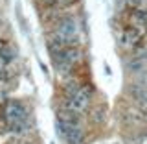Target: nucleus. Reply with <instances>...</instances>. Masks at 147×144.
<instances>
[{
  "label": "nucleus",
  "mask_w": 147,
  "mask_h": 144,
  "mask_svg": "<svg viewBox=\"0 0 147 144\" xmlns=\"http://www.w3.org/2000/svg\"><path fill=\"white\" fill-rule=\"evenodd\" d=\"M129 94L142 109H147V87L145 85H131L129 87Z\"/></svg>",
  "instance_id": "nucleus-8"
},
{
  "label": "nucleus",
  "mask_w": 147,
  "mask_h": 144,
  "mask_svg": "<svg viewBox=\"0 0 147 144\" xmlns=\"http://www.w3.org/2000/svg\"><path fill=\"white\" fill-rule=\"evenodd\" d=\"M42 2L44 8L48 9H55V11H59V9H66L76 4V0H40Z\"/></svg>",
  "instance_id": "nucleus-10"
},
{
  "label": "nucleus",
  "mask_w": 147,
  "mask_h": 144,
  "mask_svg": "<svg viewBox=\"0 0 147 144\" xmlns=\"http://www.w3.org/2000/svg\"><path fill=\"white\" fill-rule=\"evenodd\" d=\"M57 133L66 144H85V133L77 122V117L68 111L57 117Z\"/></svg>",
  "instance_id": "nucleus-4"
},
{
  "label": "nucleus",
  "mask_w": 147,
  "mask_h": 144,
  "mask_svg": "<svg viewBox=\"0 0 147 144\" xmlns=\"http://www.w3.org/2000/svg\"><path fill=\"white\" fill-rule=\"evenodd\" d=\"M140 31L136 30L134 26H125L121 30V35H119V41H121V44L123 46H134V44H138L140 43Z\"/></svg>",
  "instance_id": "nucleus-7"
},
{
  "label": "nucleus",
  "mask_w": 147,
  "mask_h": 144,
  "mask_svg": "<svg viewBox=\"0 0 147 144\" xmlns=\"http://www.w3.org/2000/svg\"><path fill=\"white\" fill-rule=\"evenodd\" d=\"M4 118L15 133L28 129V107L18 100H9L4 107Z\"/></svg>",
  "instance_id": "nucleus-5"
},
{
  "label": "nucleus",
  "mask_w": 147,
  "mask_h": 144,
  "mask_svg": "<svg viewBox=\"0 0 147 144\" xmlns=\"http://www.w3.org/2000/svg\"><path fill=\"white\" fill-rule=\"evenodd\" d=\"M131 26H134L140 33L147 30V9L144 8H134L131 11Z\"/></svg>",
  "instance_id": "nucleus-6"
},
{
  "label": "nucleus",
  "mask_w": 147,
  "mask_h": 144,
  "mask_svg": "<svg viewBox=\"0 0 147 144\" xmlns=\"http://www.w3.org/2000/svg\"><path fill=\"white\" fill-rule=\"evenodd\" d=\"M79 37H81V28L77 18L72 15H61L55 18L48 46H77Z\"/></svg>",
  "instance_id": "nucleus-1"
},
{
  "label": "nucleus",
  "mask_w": 147,
  "mask_h": 144,
  "mask_svg": "<svg viewBox=\"0 0 147 144\" xmlns=\"http://www.w3.org/2000/svg\"><path fill=\"white\" fill-rule=\"evenodd\" d=\"M90 100H92V91L86 85H81L76 80H70L64 85V96H63L64 111L79 117L88 109Z\"/></svg>",
  "instance_id": "nucleus-2"
},
{
  "label": "nucleus",
  "mask_w": 147,
  "mask_h": 144,
  "mask_svg": "<svg viewBox=\"0 0 147 144\" xmlns=\"http://www.w3.org/2000/svg\"><path fill=\"white\" fill-rule=\"evenodd\" d=\"M13 57H15V48L7 43V41L0 39V59L6 63H11Z\"/></svg>",
  "instance_id": "nucleus-9"
},
{
  "label": "nucleus",
  "mask_w": 147,
  "mask_h": 144,
  "mask_svg": "<svg viewBox=\"0 0 147 144\" xmlns=\"http://www.w3.org/2000/svg\"><path fill=\"white\" fill-rule=\"evenodd\" d=\"M48 48L52 63L59 74H68L81 59L79 46H48Z\"/></svg>",
  "instance_id": "nucleus-3"
}]
</instances>
